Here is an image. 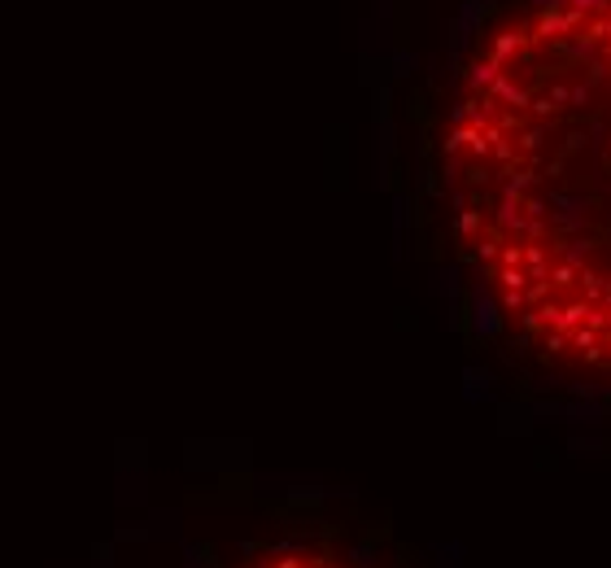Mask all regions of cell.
I'll return each mask as SVG.
<instances>
[{
    "mask_svg": "<svg viewBox=\"0 0 611 568\" xmlns=\"http://www.w3.org/2000/svg\"><path fill=\"white\" fill-rule=\"evenodd\" d=\"M441 184L503 324L537 359L611 376V0H515L480 31Z\"/></svg>",
    "mask_w": 611,
    "mask_h": 568,
    "instance_id": "cell-1",
    "label": "cell"
},
{
    "mask_svg": "<svg viewBox=\"0 0 611 568\" xmlns=\"http://www.w3.org/2000/svg\"><path fill=\"white\" fill-rule=\"evenodd\" d=\"M250 568H354V564L332 556V551H319V547H280V551H266Z\"/></svg>",
    "mask_w": 611,
    "mask_h": 568,
    "instance_id": "cell-2",
    "label": "cell"
}]
</instances>
